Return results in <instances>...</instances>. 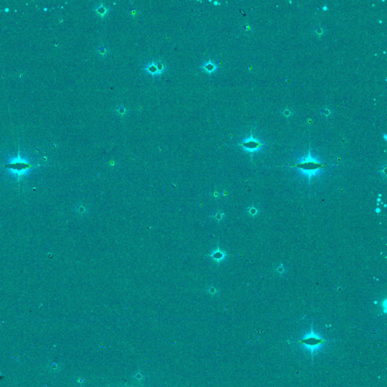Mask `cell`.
Wrapping results in <instances>:
<instances>
[{
	"instance_id": "6da1fadb",
	"label": "cell",
	"mask_w": 387,
	"mask_h": 387,
	"mask_svg": "<svg viewBox=\"0 0 387 387\" xmlns=\"http://www.w3.org/2000/svg\"><path fill=\"white\" fill-rule=\"evenodd\" d=\"M332 341L333 340H327V339L323 338V337L317 334L316 333H315L313 330V328L312 326L311 331L309 333L304 335L302 338L298 339L295 341L290 342V343H298V344L303 345V347H305L307 350H308L312 353V356L313 358L314 355L316 354L317 352H318V350H320L326 343Z\"/></svg>"
},
{
	"instance_id": "7a4b0ae2",
	"label": "cell",
	"mask_w": 387,
	"mask_h": 387,
	"mask_svg": "<svg viewBox=\"0 0 387 387\" xmlns=\"http://www.w3.org/2000/svg\"><path fill=\"white\" fill-rule=\"evenodd\" d=\"M291 167L300 169L303 173L308 176L310 180L312 176H313L315 174L318 173V172L320 169H322L328 167V165L321 163L315 160V159H313L311 157L310 152H308V157H305L300 163H296L294 165L291 166Z\"/></svg>"
},
{
	"instance_id": "3957f363",
	"label": "cell",
	"mask_w": 387,
	"mask_h": 387,
	"mask_svg": "<svg viewBox=\"0 0 387 387\" xmlns=\"http://www.w3.org/2000/svg\"><path fill=\"white\" fill-rule=\"evenodd\" d=\"M240 146H242V147H244V148L247 149L248 151L252 153L255 151L258 150V149L260 148V147L262 146V143L261 142H258L256 139H253L252 135L251 134L250 139H247V140L244 141V142H242L241 144H240Z\"/></svg>"
},
{
	"instance_id": "277c9868",
	"label": "cell",
	"mask_w": 387,
	"mask_h": 387,
	"mask_svg": "<svg viewBox=\"0 0 387 387\" xmlns=\"http://www.w3.org/2000/svg\"><path fill=\"white\" fill-rule=\"evenodd\" d=\"M212 256H213L214 260H216V261H220V260H223L224 259V257H225V254H224V252L222 251H216V252H214Z\"/></svg>"
},
{
	"instance_id": "5b68a950",
	"label": "cell",
	"mask_w": 387,
	"mask_h": 387,
	"mask_svg": "<svg viewBox=\"0 0 387 387\" xmlns=\"http://www.w3.org/2000/svg\"><path fill=\"white\" fill-rule=\"evenodd\" d=\"M216 66H214V64H211V63H207L206 65H204V69L206 70L208 72H211V71H213L215 70Z\"/></svg>"
},
{
	"instance_id": "8992f818",
	"label": "cell",
	"mask_w": 387,
	"mask_h": 387,
	"mask_svg": "<svg viewBox=\"0 0 387 387\" xmlns=\"http://www.w3.org/2000/svg\"><path fill=\"white\" fill-rule=\"evenodd\" d=\"M250 213L251 215H256L257 213V210L256 208H252L250 209Z\"/></svg>"
},
{
	"instance_id": "52a82bcc",
	"label": "cell",
	"mask_w": 387,
	"mask_h": 387,
	"mask_svg": "<svg viewBox=\"0 0 387 387\" xmlns=\"http://www.w3.org/2000/svg\"><path fill=\"white\" fill-rule=\"evenodd\" d=\"M278 272H283V271H284V270H283V268H280V267H279V268H278Z\"/></svg>"
},
{
	"instance_id": "ba28073f",
	"label": "cell",
	"mask_w": 387,
	"mask_h": 387,
	"mask_svg": "<svg viewBox=\"0 0 387 387\" xmlns=\"http://www.w3.org/2000/svg\"><path fill=\"white\" fill-rule=\"evenodd\" d=\"M380 210H379V208H377V210H376V212H380Z\"/></svg>"
}]
</instances>
